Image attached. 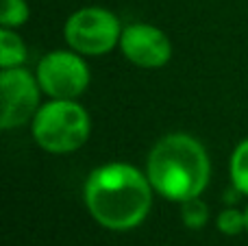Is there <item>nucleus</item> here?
Masks as SVG:
<instances>
[{"label": "nucleus", "mask_w": 248, "mask_h": 246, "mask_svg": "<svg viewBox=\"0 0 248 246\" xmlns=\"http://www.w3.org/2000/svg\"><path fill=\"white\" fill-rule=\"evenodd\" d=\"M153 185L148 174L135 166L113 161L96 168L85 181V205L100 227L111 231H131L146 220L153 205Z\"/></svg>", "instance_id": "1"}, {"label": "nucleus", "mask_w": 248, "mask_h": 246, "mask_svg": "<svg viewBox=\"0 0 248 246\" xmlns=\"http://www.w3.org/2000/svg\"><path fill=\"white\" fill-rule=\"evenodd\" d=\"M146 174L159 196L174 203L198 199L209 183L211 164L205 146L185 133H170L153 146Z\"/></svg>", "instance_id": "2"}, {"label": "nucleus", "mask_w": 248, "mask_h": 246, "mask_svg": "<svg viewBox=\"0 0 248 246\" xmlns=\"http://www.w3.org/2000/svg\"><path fill=\"white\" fill-rule=\"evenodd\" d=\"M92 122L77 100H55L42 105L33 118V138L44 151L63 155L87 142Z\"/></svg>", "instance_id": "3"}, {"label": "nucleus", "mask_w": 248, "mask_h": 246, "mask_svg": "<svg viewBox=\"0 0 248 246\" xmlns=\"http://www.w3.org/2000/svg\"><path fill=\"white\" fill-rule=\"evenodd\" d=\"M63 37L68 46L78 55L98 57L120 44L122 26L109 9L85 7L68 17L63 26Z\"/></svg>", "instance_id": "4"}, {"label": "nucleus", "mask_w": 248, "mask_h": 246, "mask_svg": "<svg viewBox=\"0 0 248 246\" xmlns=\"http://www.w3.org/2000/svg\"><path fill=\"white\" fill-rule=\"evenodd\" d=\"M37 83L55 100H77L90 85V68L77 50H52L37 63Z\"/></svg>", "instance_id": "5"}, {"label": "nucleus", "mask_w": 248, "mask_h": 246, "mask_svg": "<svg viewBox=\"0 0 248 246\" xmlns=\"http://www.w3.org/2000/svg\"><path fill=\"white\" fill-rule=\"evenodd\" d=\"M37 77L20 68H7L0 74V126L4 131L17 129L33 120L39 111Z\"/></svg>", "instance_id": "6"}, {"label": "nucleus", "mask_w": 248, "mask_h": 246, "mask_svg": "<svg viewBox=\"0 0 248 246\" xmlns=\"http://www.w3.org/2000/svg\"><path fill=\"white\" fill-rule=\"evenodd\" d=\"M120 50L131 63L146 70L163 68L172 57L170 37L153 24H128L122 29Z\"/></svg>", "instance_id": "7"}, {"label": "nucleus", "mask_w": 248, "mask_h": 246, "mask_svg": "<svg viewBox=\"0 0 248 246\" xmlns=\"http://www.w3.org/2000/svg\"><path fill=\"white\" fill-rule=\"evenodd\" d=\"M26 61V46L13 29H0V65L7 68H20Z\"/></svg>", "instance_id": "8"}, {"label": "nucleus", "mask_w": 248, "mask_h": 246, "mask_svg": "<svg viewBox=\"0 0 248 246\" xmlns=\"http://www.w3.org/2000/svg\"><path fill=\"white\" fill-rule=\"evenodd\" d=\"M231 181L240 194L248 196V139L237 144L231 155Z\"/></svg>", "instance_id": "9"}, {"label": "nucleus", "mask_w": 248, "mask_h": 246, "mask_svg": "<svg viewBox=\"0 0 248 246\" xmlns=\"http://www.w3.org/2000/svg\"><path fill=\"white\" fill-rule=\"evenodd\" d=\"M29 4L26 0H2L0 2V26L2 29H17L29 20Z\"/></svg>", "instance_id": "10"}, {"label": "nucleus", "mask_w": 248, "mask_h": 246, "mask_svg": "<svg viewBox=\"0 0 248 246\" xmlns=\"http://www.w3.org/2000/svg\"><path fill=\"white\" fill-rule=\"evenodd\" d=\"M181 218H183V225L187 229L198 231L209 220V207H207L205 200H201V196L192 200H185V203H181Z\"/></svg>", "instance_id": "11"}, {"label": "nucleus", "mask_w": 248, "mask_h": 246, "mask_svg": "<svg viewBox=\"0 0 248 246\" xmlns=\"http://www.w3.org/2000/svg\"><path fill=\"white\" fill-rule=\"evenodd\" d=\"M216 225H218L220 233H224V235H240L246 229V212L242 214L235 207H227L220 212Z\"/></svg>", "instance_id": "12"}, {"label": "nucleus", "mask_w": 248, "mask_h": 246, "mask_svg": "<svg viewBox=\"0 0 248 246\" xmlns=\"http://www.w3.org/2000/svg\"><path fill=\"white\" fill-rule=\"evenodd\" d=\"M246 231H248V209H246Z\"/></svg>", "instance_id": "13"}]
</instances>
